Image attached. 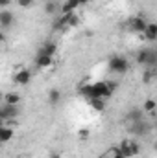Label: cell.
<instances>
[{
  "instance_id": "obj_1",
  "label": "cell",
  "mask_w": 157,
  "mask_h": 158,
  "mask_svg": "<svg viewBox=\"0 0 157 158\" xmlns=\"http://www.w3.org/2000/svg\"><path fill=\"white\" fill-rule=\"evenodd\" d=\"M107 70L113 74H118V76H124L129 70V61L124 55H113L107 61Z\"/></svg>"
},
{
  "instance_id": "obj_2",
  "label": "cell",
  "mask_w": 157,
  "mask_h": 158,
  "mask_svg": "<svg viewBox=\"0 0 157 158\" xmlns=\"http://www.w3.org/2000/svg\"><path fill=\"white\" fill-rule=\"evenodd\" d=\"M118 147H120V151L124 153L126 158H133V156H139L141 155V143L135 138H124L118 143Z\"/></svg>"
},
{
  "instance_id": "obj_3",
  "label": "cell",
  "mask_w": 157,
  "mask_h": 158,
  "mask_svg": "<svg viewBox=\"0 0 157 158\" xmlns=\"http://www.w3.org/2000/svg\"><path fill=\"white\" fill-rule=\"evenodd\" d=\"M150 123L148 121H144V119H141V121H133V123H128V132L131 134V136H135V138H142V136H148V132H150Z\"/></svg>"
},
{
  "instance_id": "obj_4",
  "label": "cell",
  "mask_w": 157,
  "mask_h": 158,
  "mask_svg": "<svg viewBox=\"0 0 157 158\" xmlns=\"http://www.w3.org/2000/svg\"><path fill=\"white\" fill-rule=\"evenodd\" d=\"M20 114V109L19 105H7V103H2V109H0V119H2V125L7 123L9 119H17Z\"/></svg>"
},
{
  "instance_id": "obj_5",
  "label": "cell",
  "mask_w": 157,
  "mask_h": 158,
  "mask_svg": "<svg viewBox=\"0 0 157 158\" xmlns=\"http://www.w3.org/2000/svg\"><path fill=\"white\" fill-rule=\"evenodd\" d=\"M128 24H129V30H131L133 33H142V35H144V31H146V28H148L150 22H148L144 17L137 15V17H131Z\"/></svg>"
},
{
  "instance_id": "obj_6",
  "label": "cell",
  "mask_w": 157,
  "mask_h": 158,
  "mask_svg": "<svg viewBox=\"0 0 157 158\" xmlns=\"http://www.w3.org/2000/svg\"><path fill=\"white\" fill-rule=\"evenodd\" d=\"M30 81H32V72L28 68H20L13 74V83L19 86H26V85H30Z\"/></svg>"
},
{
  "instance_id": "obj_7",
  "label": "cell",
  "mask_w": 157,
  "mask_h": 158,
  "mask_svg": "<svg viewBox=\"0 0 157 158\" xmlns=\"http://www.w3.org/2000/svg\"><path fill=\"white\" fill-rule=\"evenodd\" d=\"M13 24H15V15H13L9 9H2V11H0V28L6 31V30H9Z\"/></svg>"
},
{
  "instance_id": "obj_8",
  "label": "cell",
  "mask_w": 157,
  "mask_h": 158,
  "mask_svg": "<svg viewBox=\"0 0 157 158\" xmlns=\"http://www.w3.org/2000/svg\"><path fill=\"white\" fill-rule=\"evenodd\" d=\"M144 119V109L142 107H131L126 114V121L128 123H133V121H141Z\"/></svg>"
},
{
  "instance_id": "obj_9",
  "label": "cell",
  "mask_w": 157,
  "mask_h": 158,
  "mask_svg": "<svg viewBox=\"0 0 157 158\" xmlns=\"http://www.w3.org/2000/svg\"><path fill=\"white\" fill-rule=\"evenodd\" d=\"M37 53H44V55H50V57H54L56 53H57V44L54 42V40H46L44 44H41L39 52Z\"/></svg>"
},
{
  "instance_id": "obj_10",
  "label": "cell",
  "mask_w": 157,
  "mask_h": 158,
  "mask_svg": "<svg viewBox=\"0 0 157 158\" xmlns=\"http://www.w3.org/2000/svg\"><path fill=\"white\" fill-rule=\"evenodd\" d=\"M52 64H54V57L44 55V53H37V57H35V66L37 68H50Z\"/></svg>"
},
{
  "instance_id": "obj_11",
  "label": "cell",
  "mask_w": 157,
  "mask_h": 158,
  "mask_svg": "<svg viewBox=\"0 0 157 158\" xmlns=\"http://www.w3.org/2000/svg\"><path fill=\"white\" fill-rule=\"evenodd\" d=\"M13 136H15V129L11 125H2L0 127V142L2 143H7Z\"/></svg>"
},
{
  "instance_id": "obj_12",
  "label": "cell",
  "mask_w": 157,
  "mask_h": 158,
  "mask_svg": "<svg viewBox=\"0 0 157 158\" xmlns=\"http://www.w3.org/2000/svg\"><path fill=\"white\" fill-rule=\"evenodd\" d=\"M61 90L59 88H50L48 90V94H46V99H48V103L50 105H59L61 103Z\"/></svg>"
},
{
  "instance_id": "obj_13",
  "label": "cell",
  "mask_w": 157,
  "mask_h": 158,
  "mask_svg": "<svg viewBox=\"0 0 157 158\" xmlns=\"http://www.w3.org/2000/svg\"><path fill=\"white\" fill-rule=\"evenodd\" d=\"M44 13L46 15H57V13H61V6L56 0H46L44 2Z\"/></svg>"
},
{
  "instance_id": "obj_14",
  "label": "cell",
  "mask_w": 157,
  "mask_h": 158,
  "mask_svg": "<svg viewBox=\"0 0 157 158\" xmlns=\"http://www.w3.org/2000/svg\"><path fill=\"white\" fill-rule=\"evenodd\" d=\"M148 50H150V48H141V50H137V53H135V63H137V64L146 66V61H148Z\"/></svg>"
},
{
  "instance_id": "obj_15",
  "label": "cell",
  "mask_w": 157,
  "mask_h": 158,
  "mask_svg": "<svg viewBox=\"0 0 157 158\" xmlns=\"http://www.w3.org/2000/svg\"><path fill=\"white\" fill-rule=\"evenodd\" d=\"M78 6H81L78 0H65L61 4V13H74Z\"/></svg>"
},
{
  "instance_id": "obj_16",
  "label": "cell",
  "mask_w": 157,
  "mask_h": 158,
  "mask_svg": "<svg viewBox=\"0 0 157 158\" xmlns=\"http://www.w3.org/2000/svg\"><path fill=\"white\" fill-rule=\"evenodd\" d=\"M144 39L150 40V42L157 40V24L155 22H150V24H148V28H146V31H144Z\"/></svg>"
},
{
  "instance_id": "obj_17",
  "label": "cell",
  "mask_w": 157,
  "mask_h": 158,
  "mask_svg": "<svg viewBox=\"0 0 157 158\" xmlns=\"http://www.w3.org/2000/svg\"><path fill=\"white\" fill-rule=\"evenodd\" d=\"M4 103H7V105H19L20 103V94H17V92H6L4 94Z\"/></svg>"
},
{
  "instance_id": "obj_18",
  "label": "cell",
  "mask_w": 157,
  "mask_h": 158,
  "mask_svg": "<svg viewBox=\"0 0 157 158\" xmlns=\"http://www.w3.org/2000/svg\"><path fill=\"white\" fill-rule=\"evenodd\" d=\"M144 68H155L157 70V52L154 48L148 50V61H146V66Z\"/></svg>"
},
{
  "instance_id": "obj_19",
  "label": "cell",
  "mask_w": 157,
  "mask_h": 158,
  "mask_svg": "<svg viewBox=\"0 0 157 158\" xmlns=\"http://www.w3.org/2000/svg\"><path fill=\"white\" fill-rule=\"evenodd\" d=\"M96 112H102V110H105V99H102V98H96V99H91V101H87Z\"/></svg>"
},
{
  "instance_id": "obj_20",
  "label": "cell",
  "mask_w": 157,
  "mask_h": 158,
  "mask_svg": "<svg viewBox=\"0 0 157 158\" xmlns=\"http://www.w3.org/2000/svg\"><path fill=\"white\" fill-rule=\"evenodd\" d=\"M155 68H144V72H142V83L144 85H148V83H152L154 77H155Z\"/></svg>"
},
{
  "instance_id": "obj_21",
  "label": "cell",
  "mask_w": 157,
  "mask_h": 158,
  "mask_svg": "<svg viewBox=\"0 0 157 158\" xmlns=\"http://www.w3.org/2000/svg\"><path fill=\"white\" fill-rule=\"evenodd\" d=\"M105 156L107 158H126L124 156V153H122V151H120V147H109V149H107V151H105Z\"/></svg>"
},
{
  "instance_id": "obj_22",
  "label": "cell",
  "mask_w": 157,
  "mask_h": 158,
  "mask_svg": "<svg viewBox=\"0 0 157 158\" xmlns=\"http://www.w3.org/2000/svg\"><path fill=\"white\" fill-rule=\"evenodd\" d=\"M142 109H144V112H154L157 109V101L155 99H146L142 103Z\"/></svg>"
},
{
  "instance_id": "obj_23",
  "label": "cell",
  "mask_w": 157,
  "mask_h": 158,
  "mask_svg": "<svg viewBox=\"0 0 157 158\" xmlns=\"http://www.w3.org/2000/svg\"><path fill=\"white\" fill-rule=\"evenodd\" d=\"M17 6H20L22 9H32L35 6V0H17Z\"/></svg>"
},
{
  "instance_id": "obj_24",
  "label": "cell",
  "mask_w": 157,
  "mask_h": 158,
  "mask_svg": "<svg viewBox=\"0 0 157 158\" xmlns=\"http://www.w3.org/2000/svg\"><path fill=\"white\" fill-rule=\"evenodd\" d=\"M89 134H91V131H89V129H79V131H78V138H79V140H87V138H89Z\"/></svg>"
},
{
  "instance_id": "obj_25",
  "label": "cell",
  "mask_w": 157,
  "mask_h": 158,
  "mask_svg": "<svg viewBox=\"0 0 157 158\" xmlns=\"http://www.w3.org/2000/svg\"><path fill=\"white\" fill-rule=\"evenodd\" d=\"M11 4V0H0V6L4 7V9H7V6Z\"/></svg>"
},
{
  "instance_id": "obj_26",
  "label": "cell",
  "mask_w": 157,
  "mask_h": 158,
  "mask_svg": "<svg viewBox=\"0 0 157 158\" xmlns=\"http://www.w3.org/2000/svg\"><path fill=\"white\" fill-rule=\"evenodd\" d=\"M50 158H61L59 153H50Z\"/></svg>"
},
{
  "instance_id": "obj_27",
  "label": "cell",
  "mask_w": 157,
  "mask_h": 158,
  "mask_svg": "<svg viewBox=\"0 0 157 158\" xmlns=\"http://www.w3.org/2000/svg\"><path fill=\"white\" fill-rule=\"evenodd\" d=\"M79 4H81V6H83V4H89V2H91V0H78Z\"/></svg>"
},
{
  "instance_id": "obj_28",
  "label": "cell",
  "mask_w": 157,
  "mask_h": 158,
  "mask_svg": "<svg viewBox=\"0 0 157 158\" xmlns=\"http://www.w3.org/2000/svg\"><path fill=\"white\" fill-rule=\"evenodd\" d=\"M154 151H155V153H157V140H155V142H154Z\"/></svg>"
},
{
  "instance_id": "obj_29",
  "label": "cell",
  "mask_w": 157,
  "mask_h": 158,
  "mask_svg": "<svg viewBox=\"0 0 157 158\" xmlns=\"http://www.w3.org/2000/svg\"><path fill=\"white\" fill-rule=\"evenodd\" d=\"M154 129H155V132H157V119H155V123H154Z\"/></svg>"
},
{
  "instance_id": "obj_30",
  "label": "cell",
  "mask_w": 157,
  "mask_h": 158,
  "mask_svg": "<svg viewBox=\"0 0 157 158\" xmlns=\"http://www.w3.org/2000/svg\"><path fill=\"white\" fill-rule=\"evenodd\" d=\"M98 158H107V156H105V153H104V155H100Z\"/></svg>"
},
{
  "instance_id": "obj_31",
  "label": "cell",
  "mask_w": 157,
  "mask_h": 158,
  "mask_svg": "<svg viewBox=\"0 0 157 158\" xmlns=\"http://www.w3.org/2000/svg\"><path fill=\"white\" fill-rule=\"evenodd\" d=\"M154 50H155V52H157V46H155V48H154Z\"/></svg>"
},
{
  "instance_id": "obj_32",
  "label": "cell",
  "mask_w": 157,
  "mask_h": 158,
  "mask_svg": "<svg viewBox=\"0 0 157 158\" xmlns=\"http://www.w3.org/2000/svg\"><path fill=\"white\" fill-rule=\"evenodd\" d=\"M107 2H109V0H107Z\"/></svg>"
}]
</instances>
